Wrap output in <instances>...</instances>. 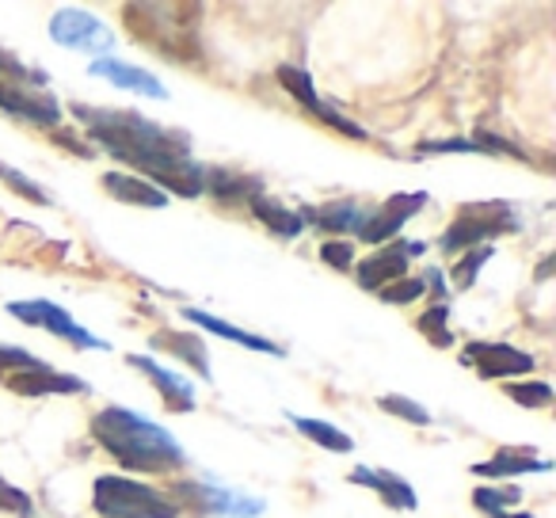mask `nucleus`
I'll return each mask as SVG.
<instances>
[{
	"label": "nucleus",
	"mask_w": 556,
	"mask_h": 518,
	"mask_svg": "<svg viewBox=\"0 0 556 518\" xmlns=\"http://www.w3.org/2000/svg\"><path fill=\"white\" fill-rule=\"evenodd\" d=\"M92 510L100 518H179L184 503L130 477H96Z\"/></svg>",
	"instance_id": "obj_3"
},
{
	"label": "nucleus",
	"mask_w": 556,
	"mask_h": 518,
	"mask_svg": "<svg viewBox=\"0 0 556 518\" xmlns=\"http://www.w3.org/2000/svg\"><path fill=\"white\" fill-rule=\"evenodd\" d=\"M275 77H278V85L287 88V92L294 96V100L302 103L305 111H309V115L320 108V96H317V88H313V77L305 70H298V65H278Z\"/></svg>",
	"instance_id": "obj_24"
},
{
	"label": "nucleus",
	"mask_w": 556,
	"mask_h": 518,
	"mask_svg": "<svg viewBox=\"0 0 556 518\" xmlns=\"http://www.w3.org/2000/svg\"><path fill=\"white\" fill-rule=\"evenodd\" d=\"M9 313L16 320H24V325L42 328V332L73 343L77 351H108L111 348L108 340H100V336H92L85 325H77L73 313H65L62 305H54V302H42V298H35V302H12Z\"/></svg>",
	"instance_id": "obj_5"
},
{
	"label": "nucleus",
	"mask_w": 556,
	"mask_h": 518,
	"mask_svg": "<svg viewBox=\"0 0 556 518\" xmlns=\"http://www.w3.org/2000/svg\"><path fill=\"white\" fill-rule=\"evenodd\" d=\"M70 111H73V118L85 126L96 146L108 149L115 161L146 172V179L153 176V172H161L164 164L191 156V134L161 126V123H153V118L138 115V111L88 108V103H70Z\"/></svg>",
	"instance_id": "obj_1"
},
{
	"label": "nucleus",
	"mask_w": 556,
	"mask_h": 518,
	"mask_svg": "<svg viewBox=\"0 0 556 518\" xmlns=\"http://www.w3.org/2000/svg\"><path fill=\"white\" fill-rule=\"evenodd\" d=\"M252 206V214L260 217L263 225H267L275 237H282V240H298L305 232V222H302V214L298 210H290V206H282V202H275V199H267V194H260V199H252L248 202Z\"/></svg>",
	"instance_id": "obj_22"
},
{
	"label": "nucleus",
	"mask_w": 556,
	"mask_h": 518,
	"mask_svg": "<svg viewBox=\"0 0 556 518\" xmlns=\"http://www.w3.org/2000/svg\"><path fill=\"white\" fill-rule=\"evenodd\" d=\"M450 305H431L424 317L416 320V328L434 343V348H454V332H450Z\"/></svg>",
	"instance_id": "obj_28"
},
{
	"label": "nucleus",
	"mask_w": 556,
	"mask_h": 518,
	"mask_svg": "<svg viewBox=\"0 0 556 518\" xmlns=\"http://www.w3.org/2000/svg\"><path fill=\"white\" fill-rule=\"evenodd\" d=\"M424 294H427L424 279H401V282H393V287L378 290V298L386 305H412V302H419Z\"/></svg>",
	"instance_id": "obj_34"
},
{
	"label": "nucleus",
	"mask_w": 556,
	"mask_h": 518,
	"mask_svg": "<svg viewBox=\"0 0 556 518\" xmlns=\"http://www.w3.org/2000/svg\"><path fill=\"white\" fill-rule=\"evenodd\" d=\"M9 389L20 396H85L88 381L77 378V374H58L54 366H39V370L12 374Z\"/></svg>",
	"instance_id": "obj_12"
},
{
	"label": "nucleus",
	"mask_w": 556,
	"mask_h": 518,
	"mask_svg": "<svg viewBox=\"0 0 556 518\" xmlns=\"http://www.w3.org/2000/svg\"><path fill=\"white\" fill-rule=\"evenodd\" d=\"M0 510H12L16 518H31L35 515V503L24 488L9 484V477H0Z\"/></svg>",
	"instance_id": "obj_33"
},
{
	"label": "nucleus",
	"mask_w": 556,
	"mask_h": 518,
	"mask_svg": "<svg viewBox=\"0 0 556 518\" xmlns=\"http://www.w3.org/2000/svg\"><path fill=\"white\" fill-rule=\"evenodd\" d=\"M378 408L389 412V416H396V419H404V424H412V427H427V424H431V412H427L424 404L401 396V393H386L378 401Z\"/></svg>",
	"instance_id": "obj_30"
},
{
	"label": "nucleus",
	"mask_w": 556,
	"mask_h": 518,
	"mask_svg": "<svg viewBox=\"0 0 556 518\" xmlns=\"http://www.w3.org/2000/svg\"><path fill=\"white\" fill-rule=\"evenodd\" d=\"M348 480H351V484H358V488H370V492H378L381 503H386V507H393V510H416L419 507L416 488H412L404 477H396V472H389V469L355 465Z\"/></svg>",
	"instance_id": "obj_15"
},
{
	"label": "nucleus",
	"mask_w": 556,
	"mask_h": 518,
	"mask_svg": "<svg viewBox=\"0 0 556 518\" xmlns=\"http://www.w3.org/2000/svg\"><path fill=\"white\" fill-rule=\"evenodd\" d=\"M149 343H153L161 355H172V358H179L184 366H191L202 381L214 378V370H210V351L194 332H179V328H172V332H156Z\"/></svg>",
	"instance_id": "obj_19"
},
{
	"label": "nucleus",
	"mask_w": 556,
	"mask_h": 518,
	"mask_svg": "<svg viewBox=\"0 0 556 518\" xmlns=\"http://www.w3.org/2000/svg\"><path fill=\"white\" fill-rule=\"evenodd\" d=\"M424 252H427L424 240H389V244H381L378 252H370L366 260H358V264H355L358 287L378 294V290L408 279V264Z\"/></svg>",
	"instance_id": "obj_6"
},
{
	"label": "nucleus",
	"mask_w": 556,
	"mask_h": 518,
	"mask_svg": "<svg viewBox=\"0 0 556 518\" xmlns=\"http://www.w3.org/2000/svg\"><path fill=\"white\" fill-rule=\"evenodd\" d=\"M0 80H20V85H35V88H47V73L31 70V65L20 62L12 50L0 47Z\"/></svg>",
	"instance_id": "obj_31"
},
{
	"label": "nucleus",
	"mask_w": 556,
	"mask_h": 518,
	"mask_svg": "<svg viewBox=\"0 0 556 518\" xmlns=\"http://www.w3.org/2000/svg\"><path fill=\"white\" fill-rule=\"evenodd\" d=\"M320 260H325L328 267H336V271H351L355 267V244L351 240H325L320 244Z\"/></svg>",
	"instance_id": "obj_35"
},
{
	"label": "nucleus",
	"mask_w": 556,
	"mask_h": 518,
	"mask_svg": "<svg viewBox=\"0 0 556 518\" xmlns=\"http://www.w3.org/2000/svg\"><path fill=\"white\" fill-rule=\"evenodd\" d=\"M515 503H522V488L518 484H503V488H488L480 484L477 492H472V507L480 510V515H500V510L515 507Z\"/></svg>",
	"instance_id": "obj_25"
},
{
	"label": "nucleus",
	"mask_w": 556,
	"mask_h": 518,
	"mask_svg": "<svg viewBox=\"0 0 556 518\" xmlns=\"http://www.w3.org/2000/svg\"><path fill=\"white\" fill-rule=\"evenodd\" d=\"M305 225L317 232H358L370 217V210L358 202H325V206H302L298 210Z\"/></svg>",
	"instance_id": "obj_18"
},
{
	"label": "nucleus",
	"mask_w": 556,
	"mask_h": 518,
	"mask_svg": "<svg viewBox=\"0 0 556 518\" xmlns=\"http://www.w3.org/2000/svg\"><path fill=\"white\" fill-rule=\"evenodd\" d=\"M462 363L472 366L484 381H518L538 366V358H533L530 351L510 348V343L477 340V343H465Z\"/></svg>",
	"instance_id": "obj_7"
},
{
	"label": "nucleus",
	"mask_w": 556,
	"mask_h": 518,
	"mask_svg": "<svg viewBox=\"0 0 556 518\" xmlns=\"http://www.w3.org/2000/svg\"><path fill=\"white\" fill-rule=\"evenodd\" d=\"M518 229H522V217L510 202H465L439 237V248L446 255H462L469 248H484L492 237H510Z\"/></svg>",
	"instance_id": "obj_4"
},
{
	"label": "nucleus",
	"mask_w": 556,
	"mask_h": 518,
	"mask_svg": "<svg viewBox=\"0 0 556 518\" xmlns=\"http://www.w3.org/2000/svg\"><path fill=\"white\" fill-rule=\"evenodd\" d=\"M126 363L134 366V370H141L149 381L156 386V393H161V401H164V408L168 412H194V386L187 378H179V374H172V370H164L156 358H149V355H126Z\"/></svg>",
	"instance_id": "obj_14"
},
{
	"label": "nucleus",
	"mask_w": 556,
	"mask_h": 518,
	"mask_svg": "<svg viewBox=\"0 0 556 518\" xmlns=\"http://www.w3.org/2000/svg\"><path fill=\"white\" fill-rule=\"evenodd\" d=\"M424 287H431V290H434V298H439V305H446V298H450V294H446V275H442L434 264L427 267V279H424Z\"/></svg>",
	"instance_id": "obj_36"
},
{
	"label": "nucleus",
	"mask_w": 556,
	"mask_h": 518,
	"mask_svg": "<svg viewBox=\"0 0 556 518\" xmlns=\"http://www.w3.org/2000/svg\"><path fill=\"white\" fill-rule=\"evenodd\" d=\"M92 439L130 472H153L168 477L187 465V454L168 427L153 424L141 412L108 404L92 416Z\"/></svg>",
	"instance_id": "obj_2"
},
{
	"label": "nucleus",
	"mask_w": 556,
	"mask_h": 518,
	"mask_svg": "<svg viewBox=\"0 0 556 518\" xmlns=\"http://www.w3.org/2000/svg\"><path fill=\"white\" fill-rule=\"evenodd\" d=\"M103 191L118 202H130V206H146V210L168 206V194H164L161 187H153L149 179L130 176V172H108V176H103Z\"/></svg>",
	"instance_id": "obj_20"
},
{
	"label": "nucleus",
	"mask_w": 556,
	"mask_h": 518,
	"mask_svg": "<svg viewBox=\"0 0 556 518\" xmlns=\"http://www.w3.org/2000/svg\"><path fill=\"white\" fill-rule=\"evenodd\" d=\"M424 206H427V191L393 194V199L381 202V210H374V214L366 217V225L358 229V240H363V244H389Z\"/></svg>",
	"instance_id": "obj_10"
},
{
	"label": "nucleus",
	"mask_w": 556,
	"mask_h": 518,
	"mask_svg": "<svg viewBox=\"0 0 556 518\" xmlns=\"http://www.w3.org/2000/svg\"><path fill=\"white\" fill-rule=\"evenodd\" d=\"M176 495H187V500H194L202 510L222 515V518H260L263 507H267V503L255 500V495L229 492V488H217V484H191V480H179ZM176 495H172V500H176Z\"/></svg>",
	"instance_id": "obj_11"
},
{
	"label": "nucleus",
	"mask_w": 556,
	"mask_h": 518,
	"mask_svg": "<svg viewBox=\"0 0 556 518\" xmlns=\"http://www.w3.org/2000/svg\"><path fill=\"white\" fill-rule=\"evenodd\" d=\"M492 518H533L530 510H515V515H510V510H500V515H492Z\"/></svg>",
	"instance_id": "obj_38"
},
{
	"label": "nucleus",
	"mask_w": 556,
	"mask_h": 518,
	"mask_svg": "<svg viewBox=\"0 0 556 518\" xmlns=\"http://www.w3.org/2000/svg\"><path fill=\"white\" fill-rule=\"evenodd\" d=\"M548 469H553V462L533 454V446H500L495 457L472 465V477L500 480V477H530V472H548Z\"/></svg>",
	"instance_id": "obj_16"
},
{
	"label": "nucleus",
	"mask_w": 556,
	"mask_h": 518,
	"mask_svg": "<svg viewBox=\"0 0 556 518\" xmlns=\"http://www.w3.org/2000/svg\"><path fill=\"white\" fill-rule=\"evenodd\" d=\"M503 393L510 396L515 404H522V408H548L553 404V386L548 381H510V386H503Z\"/></svg>",
	"instance_id": "obj_27"
},
{
	"label": "nucleus",
	"mask_w": 556,
	"mask_h": 518,
	"mask_svg": "<svg viewBox=\"0 0 556 518\" xmlns=\"http://www.w3.org/2000/svg\"><path fill=\"white\" fill-rule=\"evenodd\" d=\"M39 366H47L39 355H31V351H24V348H4V343H0V381H9L12 374H20V370H39Z\"/></svg>",
	"instance_id": "obj_32"
},
{
	"label": "nucleus",
	"mask_w": 556,
	"mask_h": 518,
	"mask_svg": "<svg viewBox=\"0 0 556 518\" xmlns=\"http://www.w3.org/2000/svg\"><path fill=\"white\" fill-rule=\"evenodd\" d=\"M184 320H187V325L206 328V332L222 336V340H229V343H240V348L255 351V355H270V358H282V355H287V351L278 348L275 340H263V336H255V332H244V328L229 325V320L214 317V313H206V309H191V305H187V309H184Z\"/></svg>",
	"instance_id": "obj_17"
},
{
	"label": "nucleus",
	"mask_w": 556,
	"mask_h": 518,
	"mask_svg": "<svg viewBox=\"0 0 556 518\" xmlns=\"http://www.w3.org/2000/svg\"><path fill=\"white\" fill-rule=\"evenodd\" d=\"M54 141H58L62 149H73V153H80V156H92V149L80 146L77 134H70V130H54Z\"/></svg>",
	"instance_id": "obj_37"
},
{
	"label": "nucleus",
	"mask_w": 556,
	"mask_h": 518,
	"mask_svg": "<svg viewBox=\"0 0 556 518\" xmlns=\"http://www.w3.org/2000/svg\"><path fill=\"white\" fill-rule=\"evenodd\" d=\"M88 70H92V77L111 80V85L123 88V92H138V96H146V100H168V88L149 70H141V65L118 62V58H96Z\"/></svg>",
	"instance_id": "obj_13"
},
{
	"label": "nucleus",
	"mask_w": 556,
	"mask_h": 518,
	"mask_svg": "<svg viewBox=\"0 0 556 518\" xmlns=\"http://www.w3.org/2000/svg\"><path fill=\"white\" fill-rule=\"evenodd\" d=\"M0 111H9V115L24 118L31 126H42V130H58L65 118L54 92L35 85H20V80H0Z\"/></svg>",
	"instance_id": "obj_9"
},
{
	"label": "nucleus",
	"mask_w": 556,
	"mask_h": 518,
	"mask_svg": "<svg viewBox=\"0 0 556 518\" xmlns=\"http://www.w3.org/2000/svg\"><path fill=\"white\" fill-rule=\"evenodd\" d=\"M50 39H54L58 47L85 50V54H103V58L115 50V31H111L103 20L88 16V12H80V9L54 12V20H50Z\"/></svg>",
	"instance_id": "obj_8"
},
{
	"label": "nucleus",
	"mask_w": 556,
	"mask_h": 518,
	"mask_svg": "<svg viewBox=\"0 0 556 518\" xmlns=\"http://www.w3.org/2000/svg\"><path fill=\"white\" fill-rule=\"evenodd\" d=\"M495 255V248L492 244H484V248H469V252H462V260L454 264V271H450V279H454V287L457 290H469L472 282H477V275L484 271V264Z\"/></svg>",
	"instance_id": "obj_26"
},
{
	"label": "nucleus",
	"mask_w": 556,
	"mask_h": 518,
	"mask_svg": "<svg viewBox=\"0 0 556 518\" xmlns=\"http://www.w3.org/2000/svg\"><path fill=\"white\" fill-rule=\"evenodd\" d=\"M290 424H294L305 439L317 442L320 450H328V454H351V450H355V439H351L348 431H340V427H332L328 419H309V416H294V412H290Z\"/></svg>",
	"instance_id": "obj_23"
},
{
	"label": "nucleus",
	"mask_w": 556,
	"mask_h": 518,
	"mask_svg": "<svg viewBox=\"0 0 556 518\" xmlns=\"http://www.w3.org/2000/svg\"><path fill=\"white\" fill-rule=\"evenodd\" d=\"M206 191L217 202H252L263 194L260 176H244V172H225V168H206Z\"/></svg>",
	"instance_id": "obj_21"
},
{
	"label": "nucleus",
	"mask_w": 556,
	"mask_h": 518,
	"mask_svg": "<svg viewBox=\"0 0 556 518\" xmlns=\"http://www.w3.org/2000/svg\"><path fill=\"white\" fill-rule=\"evenodd\" d=\"M0 184H9L16 194H24L27 202H35V206H54V199H50L47 187H39L35 179H27L20 168H12V164H0Z\"/></svg>",
	"instance_id": "obj_29"
}]
</instances>
